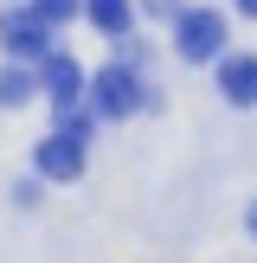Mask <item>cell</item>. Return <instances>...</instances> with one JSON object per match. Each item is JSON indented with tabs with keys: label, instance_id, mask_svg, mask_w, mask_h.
<instances>
[{
	"label": "cell",
	"instance_id": "8992f818",
	"mask_svg": "<svg viewBox=\"0 0 257 263\" xmlns=\"http://www.w3.org/2000/svg\"><path fill=\"white\" fill-rule=\"evenodd\" d=\"M218 90H225V103L251 109L257 103V58H218Z\"/></svg>",
	"mask_w": 257,
	"mask_h": 263
},
{
	"label": "cell",
	"instance_id": "9c48e42d",
	"mask_svg": "<svg viewBox=\"0 0 257 263\" xmlns=\"http://www.w3.org/2000/svg\"><path fill=\"white\" fill-rule=\"evenodd\" d=\"M32 13H39L45 26H64V20L77 13V0H32Z\"/></svg>",
	"mask_w": 257,
	"mask_h": 263
},
{
	"label": "cell",
	"instance_id": "ba28073f",
	"mask_svg": "<svg viewBox=\"0 0 257 263\" xmlns=\"http://www.w3.org/2000/svg\"><path fill=\"white\" fill-rule=\"evenodd\" d=\"M32 90H39V77H32V71H20V64H7V71H0V103H7V109L32 103Z\"/></svg>",
	"mask_w": 257,
	"mask_h": 263
},
{
	"label": "cell",
	"instance_id": "5b68a950",
	"mask_svg": "<svg viewBox=\"0 0 257 263\" xmlns=\"http://www.w3.org/2000/svg\"><path fill=\"white\" fill-rule=\"evenodd\" d=\"M97 109H103V116L141 109V84H135V71H128V64H109V71L97 77Z\"/></svg>",
	"mask_w": 257,
	"mask_h": 263
},
{
	"label": "cell",
	"instance_id": "7a4b0ae2",
	"mask_svg": "<svg viewBox=\"0 0 257 263\" xmlns=\"http://www.w3.org/2000/svg\"><path fill=\"white\" fill-rule=\"evenodd\" d=\"M0 51L7 58H45L51 51V26L39 13H0Z\"/></svg>",
	"mask_w": 257,
	"mask_h": 263
},
{
	"label": "cell",
	"instance_id": "277c9868",
	"mask_svg": "<svg viewBox=\"0 0 257 263\" xmlns=\"http://www.w3.org/2000/svg\"><path fill=\"white\" fill-rule=\"evenodd\" d=\"M84 90H90L84 64L64 58V51H45V97L58 103V109H77V97H84Z\"/></svg>",
	"mask_w": 257,
	"mask_h": 263
},
{
	"label": "cell",
	"instance_id": "8fae6325",
	"mask_svg": "<svg viewBox=\"0 0 257 263\" xmlns=\"http://www.w3.org/2000/svg\"><path fill=\"white\" fill-rule=\"evenodd\" d=\"M251 238H257V205H251Z\"/></svg>",
	"mask_w": 257,
	"mask_h": 263
},
{
	"label": "cell",
	"instance_id": "3957f363",
	"mask_svg": "<svg viewBox=\"0 0 257 263\" xmlns=\"http://www.w3.org/2000/svg\"><path fill=\"white\" fill-rule=\"evenodd\" d=\"M39 174L45 180H77L84 174V141L64 135V128H51V135L39 141Z\"/></svg>",
	"mask_w": 257,
	"mask_h": 263
},
{
	"label": "cell",
	"instance_id": "52a82bcc",
	"mask_svg": "<svg viewBox=\"0 0 257 263\" xmlns=\"http://www.w3.org/2000/svg\"><path fill=\"white\" fill-rule=\"evenodd\" d=\"M84 13H90V26L109 32V39L128 32V0H84Z\"/></svg>",
	"mask_w": 257,
	"mask_h": 263
},
{
	"label": "cell",
	"instance_id": "30bf717a",
	"mask_svg": "<svg viewBox=\"0 0 257 263\" xmlns=\"http://www.w3.org/2000/svg\"><path fill=\"white\" fill-rule=\"evenodd\" d=\"M238 7H244V13H251V20H257V0H238Z\"/></svg>",
	"mask_w": 257,
	"mask_h": 263
},
{
	"label": "cell",
	"instance_id": "6da1fadb",
	"mask_svg": "<svg viewBox=\"0 0 257 263\" xmlns=\"http://www.w3.org/2000/svg\"><path fill=\"white\" fill-rule=\"evenodd\" d=\"M174 39H180V58H193V64H206V58H225V20H218L212 7H193V13H180Z\"/></svg>",
	"mask_w": 257,
	"mask_h": 263
}]
</instances>
